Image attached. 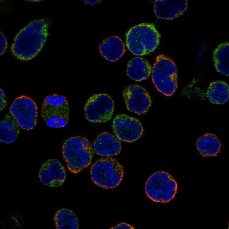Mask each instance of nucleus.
I'll use <instances>...</instances> for the list:
<instances>
[{
    "mask_svg": "<svg viewBox=\"0 0 229 229\" xmlns=\"http://www.w3.org/2000/svg\"><path fill=\"white\" fill-rule=\"evenodd\" d=\"M49 24L43 19L33 21L20 31L11 48L17 58L27 60L34 57L42 49L48 35Z\"/></svg>",
    "mask_w": 229,
    "mask_h": 229,
    "instance_id": "1",
    "label": "nucleus"
},
{
    "mask_svg": "<svg viewBox=\"0 0 229 229\" xmlns=\"http://www.w3.org/2000/svg\"><path fill=\"white\" fill-rule=\"evenodd\" d=\"M160 37L154 25L143 23L133 27L127 32L126 44L135 55H144L152 52L157 48Z\"/></svg>",
    "mask_w": 229,
    "mask_h": 229,
    "instance_id": "2",
    "label": "nucleus"
},
{
    "mask_svg": "<svg viewBox=\"0 0 229 229\" xmlns=\"http://www.w3.org/2000/svg\"><path fill=\"white\" fill-rule=\"evenodd\" d=\"M62 153L69 169L76 173L90 164L93 150L87 139L77 136L71 137L65 141Z\"/></svg>",
    "mask_w": 229,
    "mask_h": 229,
    "instance_id": "3",
    "label": "nucleus"
},
{
    "mask_svg": "<svg viewBox=\"0 0 229 229\" xmlns=\"http://www.w3.org/2000/svg\"><path fill=\"white\" fill-rule=\"evenodd\" d=\"M151 74L152 81L157 90L166 96H172L177 87V69L172 60L164 55H159Z\"/></svg>",
    "mask_w": 229,
    "mask_h": 229,
    "instance_id": "4",
    "label": "nucleus"
},
{
    "mask_svg": "<svg viewBox=\"0 0 229 229\" xmlns=\"http://www.w3.org/2000/svg\"><path fill=\"white\" fill-rule=\"evenodd\" d=\"M91 178L96 185L104 188H113L121 181L123 175V168L116 159L102 158L95 162L90 171Z\"/></svg>",
    "mask_w": 229,
    "mask_h": 229,
    "instance_id": "5",
    "label": "nucleus"
},
{
    "mask_svg": "<svg viewBox=\"0 0 229 229\" xmlns=\"http://www.w3.org/2000/svg\"><path fill=\"white\" fill-rule=\"evenodd\" d=\"M177 185L174 178L165 171L155 173L148 178L145 187L147 196L153 201L166 203L175 197Z\"/></svg>",
    "mask_w": 229,
    "mask_h": 229,
    "instance_id": "6",
    "label": "nucleus"
},
{
    "mask_svg": "<svg viewBox=\"0 0 229 229\" xmlns=\"http://www.w3.org/2000/svg\"><path fill=\"white\" fill-rule=\"evenodd\" d=\"M41 114L47 125L52 128H61L68 120L69 105L65 97L58 94L47 97L43 103Z\"/></svg>",
    "mask_w": 229,
    "mask_h": 229,
    "instance_id": "7",
    "label": "nucleus"
},
{
    "mask_svg": "<svg viewBox=\"0 0 229 229\" xmlns=\"http://www.w3.org/2000/svg\"><path fill=\"white\" fill-rule=\"evenodd\" d=\"M114 109L113 101L110 96L103 93L96 94L87 100L84 107L85 116L90 122H104L111 118Z\"/></svg>",
    "mask_w": 229,
    "mask_h": 229,
    "instance_id": "8",
    "label": "nucleus"
},
{
    "mask_svg": "<svg viewBox=\"0 0 229 229\" xmlns=\"http://www.w3.org/2000/svg\"><path fill=\"white\" fill-rule=\"evenodd\" d=\"M10 111L22 129L29 130L35 126L37 118V107L31 98L24 95L17 98L11 105Z\"/></svg>",
    "mask_w": 229,
    "mask_h": 229,
    "instance_id": "9",
    "label": "nucleus"
},
{
    "mask_svg": "<svg viewBox=\"0 0 229 229\" xmlns=\"http://www.w3.org/2000/svg\"><path fill=\"white\" fill-rule=\"evenodd\" d=\"M112 127L119 140L128 142L138 139L143 132V127L139 120L124 114H119L115 117Z\"/></svg>",
    "mask_w": 229,
    "mask_h": 229,
    "instance_id": "10",
    "label": "nucleus"
},
{
    "mask_svg": "<svg viewBox=\"0 0 229 229\" xmlns=\"http://www.w3.org/2000/svg\"><path fill=\"white\" fill-rule=\"evenodd\" d=\"M123 95L127 108L129 111L138 114L145 113L151 104L150 97L143 88L138 85H131L125 88Z\"/></svg>",
    "mask_w": 229,
    "mask_h": 229,
    "instance_id": "11",
    "label": "nucleus"
},
{
    "mask_svg": "<svg viewBox=\"0 0 229 229\" xmlns=\"http://www.w3.org/2000/svg\"><path fill=\"white\" fill-rule=\"evenodd\" d=\"M39 175L41 182L49 187L60 186L66 177L63 166L58 161L54 159L48 160L42 165Z\"/></svg>",
    "mask_w": 229,
    "mask_h": 229,
    "instance_id": "12",
    "label": "nucleus"
},
{
    "mask_svg": "<svg viewBox=\"0 0 229 229\" xmlns=\"http://www.w3.org/2000/svg\"><path fill=\"white\" fill-rule=\"evenodd\" d=\"M186 0H157L154 3L157 17L164 19H171L182 15L187 6Z\"/></svg>",
    "mask_w": 229,
    "mask_h": 229,
    "instance_id": "13",
    "label": "nucleus"
},
{
    "mask_svg": "<svg viewBox=\"0 0 229 229\" xmlns=\"http://www.w3.org/2000/svg\"><path fill=\"white\" fill-rule=\"evenodd\" d=\"M93 149L98 155L110 157L119 153L121 145L118 138L109 133L104 132L96 137L93 144Z\"/></svg>",
    "mask_w": 229,
    "mask_h": 229,
    "instance_id": "14",
    "label": "nucleus"
},
{
    "mask_svg": "<svg viewBox=\"0 0 229 229\" xmlns=\"http://www.w3.org/2000/svg\"><path fill=\"white\" fill-rule=\"evenodd\" d=\"M101 55L111 62L119 59L124 54L125 49L122 40L116 36H110L104 40L99 46Z\"/></svg>",
    "mask_w": 229,
    "mask_h": 229,
    "instance_id": "15",
    "label": "nucleus"
},
{
    "mask_svg": "<svg viewBox=\"0 0 229 229\" xmlns=\"http://www.w3.org/2000/svg\"><path fill=\"white\" fill-rule=\"evenodd\" d=\"M152 70L151 66L147 60L137 57L129 62L127 72L130 78L139 81L147 78L151 73Z\"/></svg>",
    "mask_w": 229,
    "mask_h": 229,
    "instance_id": "16",
    "label": "nucleus"
},
{
    "mask_svg": "<svg viewBox=\"0 0 229 229\" xmlns=\"http://www.w3.org/2000/svg\"><path fill=\"white\" fill-rule=\"evenodd\" d=\"M196 147L198 151L203 156H214L219 152L221 144L216 135L207 133L198 139Z\"/></svg>",
    "mask_w": 229,
    "mask_h": 229,
    "instance_id": "17",
    "label": "nucleus"
},
{
    "mask_svg": "<svg viewBox=\"0 0 229 229\" xmlns=\"http://www.w3.org/2000/svg\"><path fill=\"white\" fill-rule=\"evenodd\" d=\"M0 141L6 143L13 142L19 132V126L11 114H7L0 124Z\"/></svg>",
    "mask_w": 229,
    "mask_h": 229,
    "instance_id": "18",
    "label": "nucleus"
},
{
    "mask_svg": "<svg viewBox=\"0 0 229 229\" xmlns=\"http://www.w3.org/2000/svg\"><path fill=\"white\" fill-rule=\"evenodd\" d=\"M207 95L213 103L222 104L229 98L228 85L224 82L220 81L212 82L210 84L207 91Z\"/></svg>",
    "mask_w": 229,
    "mask_h": 229,
    "instance_id": "19",
    "label": "nucleus"
},
{
    "mask_svg": "<svg viewBox=\"0 0 229 229\" xmlns=\"http://www.w3.org/2000/svg\"><path fill=\"white\" fill-rule=\"evenodd\" d=\"M214 60L217 71L226 76L229 74V46L226 42L220 45L214 51Z\"/></svg>",
    "mask_w": 229,
    "mask_h": 229,
    "instance_id": "20",
    "label": "nucleus"
},
{
    "mask_svg": "<svg viewBox=\"0 0 229 229\" xmlns=\"http://www.w3.org/2000/svg\"><path fill=\"white\" fill-rule=\"evenodd\" d=\"M54 220L56 227L58 229H78V222L75 214L71 210L62 209L55 214Z\"/></svg>",
    "mask_w": 229,
    "mask_h": 229,
    "instance_id": "21",
    "label": "nucleus"
},
{
    "mask_svg": "<svg viewBox=\"0 0 229 229\" xmlns=\"http://www.w3.org/2000/svg\"><path fill=\"white\" fill-rule=\"evenodd\" d=\"M0 55H2L5 51L7 47V41L4 35L0 32Z\"/></svg>",
    "mask_w": 229,
    "mask_h": 229,
    "instance_id": "22",
    "label": "nucleus"
},
{
    "mask_svg": "<svg viewBox=\"0 0 229 229\" xmlns=\"http://www.w3.org/2000/svg\"><path fill=\"white\" fill-rule=\"evenodd\" d=\"M7 105V100L4 92L0 89V110L4 109Z\"/></svg>",
    "mask_w": 229,
    "mask_h": 229,
    "instance_id": "23",
    "label": "nucleus"
},
{
    "mask_svg": "<svg viewBox=\"0 0 229 229\" xmlns=\"http://www.w3.org/2000/svg\"><path fill=\"white\" fill-rule=\"evenodd\" d=\"M111 228L134 229L135 228L128 224L122 223Z\"/></svg>",
    "mask_w": 229,
    "mask_h": 229,
    "instance_id": "24",
    "label": "nucleus"
},
{
    "mask_svg": "<svg viewBox=\"0 0 229 229\" xmlns=\"http://www.w3.org/2000/svg\"><path fill=\"white\" fill-rule=\"evenodd\" d=\"M98 1H90V0H88V1H85L86 2V3H88L90 4L91 5H94L96 4V3H98Z\"/></svg>",
    "mask_w": 229,
    "mask_h": 229,
    "instance_id": "25",
    "label": "nucleus"
}]
</instances>
